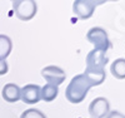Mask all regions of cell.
I'll use <instances>...</instances> for the list:
<instances>
[{
	"label": "cell",
	"instance_id": "6da1fadb",
	"mask_svg": "<svg viewBox=\"0 0 125 118\" xmlns=\"http://www.w3.org/2000/svg\"><path fill=\"white\" fill-rule=\"evenodd\" d=\"M90 88H91V85L89 84L86 78L83 76V74H78V76L73 77L69 85L66 87L65 97L73 104L81 103L86 98Z\"/></svg>",
	"mask_w": 125,
	"mask_h": 118
},
{
	"label": "cell",
	"instance_id": "7a4b0ae2",
	"mask_svg": "<svg viewBox=\"0 0 125 118\" xmlns=\"http://www.w3.org/2000/svg\"><path fill=\"white\" fill-rule=\"evenodd\" d=\"M86 39L89 40V43H91L94 45V49L96 50H101L104 53H106V50L111 48L110 40L108 38V33L100 26H94L89 29L86 34Z\"/></svg>",
	"mask_w": 125,
	"mask_h": 118
},
{
	"label": "cell",
	"instance_id": "3957f363",
	"mask_svg": "<svg viewBox=\"0 0 125 118\" xmlns=\"http://www.w3.org/2000/svg\"><path fill=\"white\" fill-rule=\"evenodd\" d=\"M13 9L20 20L28 21L35 16L38 6L34 0H16L13 1Z\"/></svg>",
	"mask_w": 125,
	"mask_h": 118
},
{
	"label": "cell",
	"instance_id": "277c9868",
	"mask_svg": "<svg viewBox=\"0 0 125 118\" xmlns=\"http://www.w3.org/2000/svg\"><path fill=\"white\" fill-rule=\"evenodd\" d=\"M103 1H91V0H75L73 4V12L79 19H89L93 16L94 10H95L98 4H101Z\"/></svg>",
	"mask_w": 125,
	"mask_h": 118
},
{
	"label": "cell",
	"instance_id": "5b68a950",
	"mask_svg": "<svg viewBox=\"0 0 125 118\" xmlns=\"http://www.w3.org/2000/svg\"><path fill=\"white\" fill-rule=\"evenodd\" d=\"M41 76L48 82V84L56 85V87H59L66 78L65 72L56 66H49V67L43 68L41 69Z\"/></svg>",
	"mask_w": 125,
	"mask_h": 118
},
{
	"label": "cell",
	"instance_id": "8992f818",
	"mask_svg": "<svg viewBox=\"0 0 125 118\" xmlns=\"http://www.w3.org/2000/svg\"><path fill=\"white\" fill-rule=\"evenodd\" d=\"M110 112V103L106 98L98 97L89 104V114L91 118H105Z\"/></svg>",
	"mask_w": 125,
	"mask_h": 118
},
{
	"label": "cell",
	"instance_id": "52a82bcc",
	"mask_svg": "<svg viewBox=\"0 0 125 118\" xmlns=\"http://www.w3.org/2000/svg\"><path fill=\"white\" fill-rule=\"evenodd\" d=\"M20 99L26 104H35L41 99V87L38 84H26L20 88Z\"/></svg>",
	"mask_w": 125,
	"mask_h": 118
},
{
	"label": "cell",
	"instance_id": "ba28073f",
	"mask_svg": "<svg viewBox=\"0 0 125 118\" xmlns=\"http://www.w3.org/2000/svg\"><path fill=\"white\" fill-rule=\"evenodd\" d=\"M108 60L109 59L104 52L93 49L86 55V68L88 69H105Z\"/></svg>",
	"mask_w": 125,
	"mask_h": 118
},
{
	"label": "cell",
	"instance_id": "9c48e42d",
	"mask_svg": "<svg viewBox=\"0 0 125 118\" xmlns=\"http://www.w3.org/2000/svg\"><path fill=\"white\" fill-rule=\"evenodd\" d=\"M83 76L86 78V80L89 82L91 87H95V85H100L104 83V80L106 78V73H105V69H88V68H85V72L83 73Z\"/></svg>",
	"mask_w": 125,
	"mask_h": 118
},
{
	"label": "cell",
	"instance_id": "30bf717a",
	"mask_svg": "<svg viewBox=\"0 0 125 118\" xmlns=\"http://www.w3.org/2000/svg\"><path fill=\"white\" fill-rule=\"evenodd\" d=\"M1 95L8 103H16L20 99V87L15 83H8L4 85Z\"/></svg>",
	"mask_w": 125,
	"mask_h": 118
},
{
	"label": "cell",
	"instance_id": "8fae6325",
	"mask_svg": "<svg viewBox=\"0 0 125 118\" xmlns=\"http://www.w3.org/2000/svg\"><path fill=\"white\" fill-rule=\"evenodd\" d=\"M13 43L8 35L0 34V60H5L11 53Z\"/></svg>",
	"mask_w": 125,
	"mask_h": 118
},
{
	"label": "cell",
	"instance_id": "7c38bea8",
	"mask_svg": "<svg viewBox=\"0 0 125 118\" xmlns=\"http://www.w3.org/2000/svg\"><path fill=\"white\" fill-rule=\"evenodd\" d=\"M110 72L116 79H125V59L119 58L111 63Z\"/></svg>",
	"mask_w": 125,
	"mask_h": 118
},
{
	"label": "cell",
	"instance_id": "4fadbf2b",
	"mask_svg": "<svg viewBox=\"0 0 125 118\" xmlns=\"http://www.w3.org/2000/svg\"><path fill=\"white\" fill-rule=\"evenodd\" d=\"M59 94V88L56 85H51V84H45L41 88V99L44 102H53Z\"/></svg>",
	"mask_w": 125,
	"mask_h": 118
},
{
	"label": "cell",
	"instance_id": "5bb4252c",
	"mask_svg": "<svg viewBox=\"0 0 125 118\" xmlns=\"http://www.w3.org/2000/svg\"><path fill=\"white\" fill-rule=\"evenodd\" d=\"M20 118H46V116L43 112H40L39 109L30 108V109H26L25 112H23Z\"/></svg>",
	"mask_w": 125,
	"mask_h": 118
},
{
	"label": "cell",
	"instance_id": "9a60e30c",
	"mask_svg": "<svg viewBox=\"0 0 125 118\" xmlns=\"http://www.w3.org/2000/svg\"><path fill=\"white\" fill-rule=\"evenodd\" d=\"M9 70V66L6 60H0V76H4V74H6Z\"/></svg>",
	"mask_w": 125,
	"mask_h": 118
},
{
	"label": "cell",
	"instance_id": "2e32d148",
	"mask_svg": "<svg viewBox=\"0 0 125 118\" xmlns=\"http://www.w3.org/2000/svg\"><path fill=\"white\" fill-rule=\"evenodd\" d=\"M105 118H125V114H123L118 111H111L108 113V116Z\"/></svg>",
	"mask_w": 125,
	"mask_h": 118
}]
</instances>
